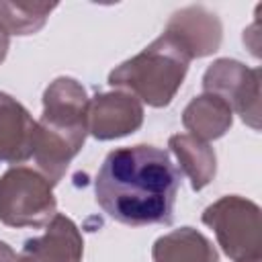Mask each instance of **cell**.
I'll list each match as a JSON object with an SVG mask.
<instances>
[{
  "label": "cell",
  "instance_id": "obj_1",
  "mask_svg": "<svg viewBox=\"0 0 262 262\" xmlns=\"http://www.w3.org/2000/svg\"><path fill=\"white\" fill-rule=\"evenodd\" d=\"M180 176L166 149L145 143L117 147L96 174V203L123 225H170Z\"/></svg>",
  "mask_w": 262,
  "mask_h": 262
},
{
  "label": "cell",
  "instance_id": "obj_9",
  "mask_svg": "<svg viewBox=\"0 0 262 262\" xmlns=\"http://www.w3.org/2000/svg\"><path fill=\"white\" fill-rule=\"evenodd\" d=\"M166 31L186 47L192 59L211 55L221 45V20L205 6H186L176 10L168 20Z\"/></svg>",
  "mask_w": 262,
  "mask_h": 262
},
{
  "label": "cell",
  "instance_id": "obj_6",
  "mask_svg": "<svg viewBox=\"0 0 262 262\" xmlns=\"http://www.w3.org/2000/svg\"><path fill=\"white\" fill-rule=\"evenodd\" d=\"M203 90L219 96L252 129H260V70L237 59H217L203 76Z\"/></svg>",
  "mask_w": 262,
  "mask_h": 262
},
{
  "label": "cell",
  "instance_id": "obj_14",
  "mask_svg": "<svg viewBox=\"0 0 262 262\" xmlns=\"http://www.w3.org/2000/svg\"><path fill=\"white\" fill-rule=\"evenodd\" d=\"M57 4L45 2H4L0 0V29L10 35H35L47 23Z\"/></svg>",
  "mask_w": 262,
  "mask_h": 262
},
{
  "label": "cell",
  "instance_id": "obj_5",
  "mask_svg": "<svg viewBox=\"0 0 262 262\" xmlns=\"http://www.w3.org/2000/svg\"><path fill=\"white\" fill-rule=\"evenodd\" d=\"M57 215L53 184L29 166H12L0 178V223L43 227Z\"/></svg>",
  "mask_w": 262,
  "mask_h": 262
},
{
  "label": "cell",
  "instance_id": "obj_10",
  "mask_svg": "<svg viewBox=\"0 0 262 262\" xmlns=\"http://www.w3.org/2000/svg\"><path fill=\"white\" fill-rule=\"evenodd\" d=\"M37 121L10 94L0 92V164H23L33 158Z\"/></svg>",
  "mask_w": 262,
  "mask_h": 262
},
{
  "label": "cell",
  "instance_id": "obj_3",
  "mask_svg": "<svg viewBox=\"0 0 262 262\" xmlns=\"http://www.w3.org/2000/svg\"><path fill=\"white\" fill-rule=\"evenodd\" d=\"M190 53L168 31L141 53L123 61L108 74V84L133 94L139 102L162 108L172 102L190 66Z\"/></svg>",
  "mask_w": 262,
  "mask_h": 262
},
{
  "label": "cell",
  "instance_id": "obj_13",
  "mask_svg": "<svg viewBox=\"0 0 262 262\" xmlns=\"http://www.w3.org/2000/svg\"><path fill=\"white\" fill-rule=\"evenodd\" d=\"M168 145L180 164V174L188 176L192 190H203L215 178L217 158L207 141H201L188 133H176L170 137Z\"/></svg>",
  "mask_w": 262,
  "mask_h": 262
},
{
  "label": "cell",
  "instance_id": "obj_15",
  "mask_svg": "<svg viewBox=\"0 0 262 262\" xmlns=\"http://www.w3.org/2000/svg\"><path fill=\"white\" fill-rule=\"evenodd\" d=\"M0 262H16V252L2 239H0Z\"/></svg>",
  "mask_w": 262,
  "mask_h": 262
},
{
  "label": "cell",
  "instance_id": "obj_16",
  "mask_svg": "<svg viewBox=\"0 0 262 262\" xmlns=\"http://www.w3.org/2000/svg\"><path fill=\"white\" fill-rule=\"evenodd\" d=\"M8 47H10V39H8V35L0 29V63L4 61V57H6V53H8Z\"/></svg>",
  "mask_w": 262,
  "mask_h": 262
},
{
  "label": "cell",
  "instance_id": "obj_12",
  "mask_svg": "<svg viewBox=\"0 0 262 262\" xmlns=\"http://www.w3.org/2000/svg\"><path fill=\"white\" fill-rule=\"evenodd\" d=\"M154 262H219L213 244L194 227H180L156 239Z\"/></svg>",
  "mask_w": 262,
  "mask_h": 262
},
{
  "label": "cell",
  "instance_id": "obj_4",
  "mask_svg": "<svg viewBox=\"0 0 262 262\" xmlns=\"http://www.w3.org/2000/svg\"><path fill=\"white\" fill-rule=\"evenodd\" d=\"M201 219L215 231L217 244L231 262H262V219L256 203L227 194L211 203Z\"/></svg>",
  "mask_w": 262,
  "mask_h": 262
},
{
  "label": "cell",
  "instance_id": "obj_11",
  "mask_svg": "<svg viewBox=\"0 0 262 262\" xmlns=\"http://www.w3.org/2000/svg\"><path fill=\"white\" fill-rule=\"evenodd\" d=\"M231 123L233 111L227 106L225 100L209 92H203L201 96L192 98L182 113V125L190 131L188 135L201 141L223 137L229 131Z\"/></svg>",
  "mask_w": 262,
  "mask_h": 262
},
{
  "label": "cell",
  "instance_id": "obj_2",
  "mask_svg": "<svg viewBox=\"0 0 262 262\" xmlns=\"http://www.w3.org/2000/svg\"><path fill=\"white\" fill-rule=\"evenodd\" d=\"M90 98L74 78H55L43 92V115L37 121L33 158L41 174L57 184L88 135Z\"/></svg>",
  "mask_w": 262,
  "mask_h": 262
},
{
  "label": "cell",
  "instance_id": "obj_8",
  "mask_svg": "<svg viewBox=\"0 0 262 262\" xmlns=\"http://www.w3.org/2000/svg\"><path fill=\"white\" fill-rule=\"evenodd\" d=\"M84 239L78 225L57 213L45 227L43 235L25 242L16 262H82Z\"/></svg>",
  "mask_w": 262,
  "mask_h": 262
},
{
  "label": "cell",
  "instance_id": "obj_7",
  "mask_svg": "<svg viewBox=\"0 0 262 262\" xmlns=\"http://www.w3.org/2000/svg\"><path fill=\"white\" fill-rule=\"evenodd\" d=\"M143 123L141 102L125 92H100L88 104V133L100 141L135 133Z\"/></svg>",
  "mask_w": 262,
  "mask_h": 262
}]
</instances>
